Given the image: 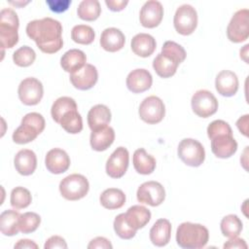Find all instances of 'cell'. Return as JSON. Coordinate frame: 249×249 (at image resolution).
Returning <instances> with one entry per match:
<instances>
[{"mask_svg": "<svg viewBox=\"0 0 249 249\" xmlns=\"http://www.w3.org/2000/svg\"><path fill=\"white\" fill-rule=\"evenodd\" d=\"M126 223L133 230L137 231L144 228L151 220V212L142 205H133L124 213Z\"/></svg>", "mask_w": 249, "mask_h": 249, "instance_id": "4316f807", "label": "cell"}, {"mask_svg": "<svg viewBox=\"0 0 249 249\" xmlns=\"http://www.w3.org/2000/svg\"><path fill=\"white\" fill-rule=\"evenodd\" d=\"M26 34L45 53H54L63 46L62 25L52 18H44L29 21Z\"/></svg>", "mask_w": 249, "mask_h": 249, "instance_id": "6da1fadb", "label": "cell"}, {"mask_svg": "<svg viewBox=\"0 0 249 249\" xmlns=\"http://www.w3.org/2000/svg\"><path fill=\"white\" fill-rule=\"evenodd\" d=\"M156 47L155 38L147 33H138L131 40L132 52L141 57L150 56L155 52Z\"/></svg>", "mask_w": 249, "mask_h": 249, "instance_id": "d4e9b609", "label": "cell"}, {"mask_svg": "<svg viewBox=\"0 0 249 249\" xmlns=\"http://www.w3.org/2000/svg\"><path fill=\"white\" fill-rule=\"evenodd\" d=\"M44 117L36 112L26 114L20 125L13 133V141L17 144H26L37 138V136L45 129Z\"/></svg>", "mask_w": 249, "mask_h": 249, "instance_id": "3957f363", "label": "cell"}, {"mask_svg": "<svg viewBox=\"0 0 249 249\" xmlns=\"http://www.w3.org/2000/svg\"><path fill=\"white\" fill-rule=\"evenodd\" d=\"M115 140V131L111 126H104L93 130L90 133V146L94 151L101 152L107 150Z\"/></svg>", "mask_w": 249, "mask_h": 249, "instance_id": "603a6c76", "label": "cell"}, {"mask_svg": "<svg viewBox=\"0 0 249 249\" xmlns=\"http://www.w3.org/2000/svg\"><path fill=\"white\" fill-rule=\"evenodd\" d=\"M248 47H249V45H245L244 46V48L242 49V50H240V57L246 62V63H248V59H247V53H248Z\"/></svg>", "mask_w": 249, "mask_h": 249, "instance_id": "f907efd6", "label": "cell"}, {"mask_svg": "<svg viewBox=\"0 0 249 249\" xmlns=\"http://www.w3.org/2000/svg\"><path fill=\"white\" fill-rule=\"evenodd\" d=\"M178 65L179 62L176 59L161 53H159L153 61V67L156 73L161 78L172 77L176 73Z\"/></svg>", "mask_w": 249, "mask_h": 249, "instance_id": "f1b7e54d", "label": "cell"}, {"mask_svg": "<svg viewBox=\"0 0 249 249\" xmlns=\"http://www.w3.org/2000/svg\"><path fill=\"white\" fill-rule=\"evenodd\" d=\"M14 247L15 248H30V249L34 248V249H37L38 245L30 239H20L15 244Z\"/></svg>", "mask_w": 249, "mask_h": 249, "instance_id": "681fc988", "label": "cell"}, {"mask_svg": "<svg viewBox=\"0 0 249 249\" xmlns=\"http://www.w3.org/2000/svg\"><path fill=\"white\" fill-rule=\"evenodd\" d=\"M163 7L160 2L156 0L147 1L141 8L139 19L142 26L146 28L157 27L162 19Z\"/></svg>", "mask_w": 249, "mask_h": 249, "instance_id": "5bb4252c", "label": "cell"}, {"mask_svg": "<svg viewBox=\"0 0 249 249\" xmlns=\"http://www.w3.org/2000/svg\"><path fill=\"white\" fill-rule=\"evenodd\" d=\"M87 56L85 53L78 49H71L64 53L60 58V65L65 72L75 73L83 68L87 63Z\"/></svg>", "mask_w": 249, "mask_h": 249, "instance_id": "7402d4cb", "label": "cell"}, {"mask_svg": "<svg viewBox=\"0 0 249 249\" xmlns=\"http://www.w3.org/2000/svg\"><path fill=\"white\" fill-rule=\"evenodd\" d=\"M215 88L218 93L223 96H233L238 89V78L236 74L231 70H222L216 76Z\"/></svg>", "mask_w": 249, "mask_h": 249, "instance_id": "d6986e66", "label": "cell"}, {"mask_svg": "<svg viewBox=\"0 0 249 249\" xmlns=\"http://www.w3.org/2000/svg\"><path fill=\"white\" fill-rule=\"evenodd\" d=\"M113 246L111 244V242L103 237V236H97L93 239L90 240V242L88 245L89 249H93V248H104V249H111Z\"/></svg>", "mask_w": 249, "mask_h": 249, "instance_id": "f6af8a7d", "label": "cell"}, {"mask_svg": "<svg viewBox=\"0 0 249 249\" xmlns=\"http://www.w3.org/2000/svg\"><path fill=\"white\" fill-rule=\"evenodd\" d=\"M45 164L51 173L61 174L69 168L70 158L64 150L54 148L47 153Z\"/></svg>", "mask_w": 249, "mask_h": 249, "instance_id": "ac0fdd59", "label": "cell"}, {"mask_svg": "<svg viewBox=\"0 0 249 249\" xmlns=\"http://www.w3.org/2000/svg\"><path fill=\"white\" fill-rule=\"evenodd\" d=\"M211 140V151L220 159L231 158L237 150V142L232 134H219L214 136Z\"/></svg>", "mask_w": 249, "mask_h": 249, "instance_id": "2e32d148", "label": "cell"}, {"mask_svg": "<svg viewBox=\"0 0 249 249\" xmlns=\"http://www.w3.org/2000/svg\"><path fill=\"white\" fill-rule=\"evenodd\" d=\"M209 239L208 230L200 225L185 222L176 231V242L184 249H199L204 247Z\"/></svg>", "mask_w": 249, "mask_h": 249, "instance_id": "7a4b0ae2", "label": "cell"}, {"mask_svg": "<svg viewBox=\"0 0 249 249\" xmlns=\"http://www.w3.org/2000/svg\"><path fill=\"white\" fill-rule=\"evenodd\" d=\"M128 160V151L124 147H118L107 160L106 173L115 179L123 177L127 170Z\"/></svg>", "mask_w": 249, "mask_h": 249, "instance_id": "4fadbf2b", "label": "cell"}, {"mask_svg": "<svg viewBox=\"0 0 249 249\" xmlns=\"http://www.w3.org/2000/svg\"><path fill=\"white\" fill-rule=\"evenodd\" d=\"M50 10L54 13H63L71 5V0H47Z\"/></svg>", "mask_w": 249, "mask_h": 249, "instance_id": "7bdbcfd3", "label": "cell"}, {"mask_svg": "<svg viewBox=\"0 0 249 249\" xmlns=\"http://www.w3.org/2000/svg\"><path fill=\"white\" fill-rule=\"evenodd\" d=\"M171 236V224L167 219H159L150 230V240L158 246H165Z\"/></svg>", "mask_w": 249, "mask_h": 249, "instance_id": "cb8c5ba5", "label": "cell"}, {"mask_svg": "<svg viewBox=\"0 0 249 249\" xmlns=\"http://www.w3.org/2000/svg\"><path fill=\"white\" fill-rule=\"evenodd\" d=\"M11 205L15 209H22L29 206L32 201L30 192L23 187H16L11 192Z\"/></svg>", "mask_w": 249, "mask_h": 249, "instance_id": "8d00e7d4", "label": "cell"}, {"mask_svg": "<svg viewBox=\"0 0 249 249\" xmlns=\"http://www.w3.org/2000/svg\"><path fill=\"white\" fill-rule=\"evenodd\" d=\"M18 93L19 100L24 105H36L41 101L43 97V85L36 78H25L20 82L18 89Z\"/></svg>", "mask_w": 249, "mask_h": 249, "instance_id": "8fae6325", "label": "cell"}, {"mask_svg": "<svg viewBox=\"0 0 249 249\" xmlns=\"http://www.w3.org/2000/svg\"><path fill=\"white\" fill-rule=\"evenodd\" d=\"M89 189L88 179L78 173L70 174L59 183V192L67 200H79L86 196Z\"/></svg>", "mask_w": 249, "mask_h": 249, "instance_id": "5b68a950", "label": "cell"}, {"mask_svg": "<svg viewBox=\"0 0 249 249\" xmlns=\"http://www.w3.org/2000/svg\"><path fill=\"white\" fill-rule=\"evenodd\" d=\"M75 109H78V107L76 101L73 98L69 96H61L53 103L51 108V114L53 121L59 124L60 119L66 112Z\"/></svg>", "mask_w": 249, "mask_h": 249, "instance_id": "836d02e7", "label": "cell"}, {"mask_svg": "<svg viewBox=\"0 0 249 249\" xmlns=\"http://www.w3.org/2000/svg\"><path fill=\"white\" fill-rule=\"evenodd\" d=\"M16 170L23 176L31 175L37 167V158L33 151L22 149L17 153L14 159Z\"/></svg>", "mask_w": 249, "mask_h": 249, "instance_id": "44dd1931", "label": "cell"}, {"mask_svg": "<svg viewBox=\"0 0 249 249\" xmlns=\"http://www.w3.org/2000/svg\"><path fill=\"white\" fill-rule=\"evenodd\" d=\"M136 196L139 202L155 207L163 202L165 198V191L160 183L157 181H148L140 185Z\"/></svg>", "mask_w": 249, "mask_h": 249, "instance_id": "7c38bea8", "label": "cell"}, {"mask_svg": "<svg viewBox=\"0 0 249 249\" xmlns=\"http://www.w3.org/2000/svg\"><path fill=\"white\" fill-rule=\"evenodd\" d=\"M248 9H241L234 13L227 27L228 39L232 43H241L249 37Z\"/></svg>", "mask_w": 249, "mask_h": 249, "instance_id": "ba28073f", "label": "cell"}, {"mask_svg": "<svg viewBox=\"0 0 249 249\" xmlns=\"http://www.w3.org/2000/svg\"><path fill=\"white\" fill-rule=\"evenodd\" d=\"M125 43V37L124 33L116 28V27H109L102 31L100 36V46L103 50L115 53L122 50Z\"/></svg>", "mask_w": 249, "mask_h": 249, "instance_id": "ffe728a7", "label": "cell"}, {"mask_svg": "<svg viewBox=\"0 0 249 249\" xmlns=\"http://www.w3.org/2000/svg\"><path fill=\"white\" fill-rule=\"evenodd\" d=\"M41 224V217L35 212H25L20 214L19 231L22 233H31L35 231Z\"/></svg>", "mask_w": 249, "mask_h": 249, "instance_id": "f35d334b", "label": "cell"}, {"mask_svg": "<svg viewBox=\"0 0 249 249\" xmlns=\"http://www.w3.org/2000/svg\"><path fill=\"white\" fill-rule=\"evenodd\" d=\"M138 113L143 122L149 124H155L162 121L165 115V107L160 97L151 95L141 102Z\"/></svg>", "mask_w": 249, "mask_h": 249, "instance_id": "9c48e42d", "label": "cell"}, {"mask_svg": "<svg viewBox=\"0 0 249 249\" xmlns=\"http://www.w3.org/2000/svg\"><path fill=\"white\" fill-rule=\"evenodd\" d=\"M20 214L13 209L5 210L0 215V231L4 235L13 236L19 231Z\"/></svg>", "mask_w": 249, "mask_h": 249, "instance_id": "f546056e", "label": "cell"}, {"mask_svg": "<svg viewBox=\"0 0 249 249\" xmlns=\"http://www.w3.org/2000/svg\"><path fill=\"white\" fill-rule=\"evenodd\" d=\"M220 228L223 235L231 238L237 236L241 232L243 224L241 220L238 218V216L234 214H230L222 219Z\"/></svg>", "mask_w": 249, "mask_h": 249, "instance_id": "e575fe53", "label": "cell"}, {"mask_svg": "<svg viewBox=\"0 0 249 249\" xmlns=\"http://www.w3.org/2000/svg\"><path fill=\"white\" fill-rule=\"evenodd\" d=\"M98 80V72L95 66L87 63L83 68L70 75V82L74 88L80 90L91 89Z\"/></svg>", "mask_w": 249, "mask_h": 249, "instance_id": "9a60e30c", "label": "cell"}, {"mask_svg": "<svg viewBox=\"0 0 249 249\" xmlns=\"http://www.w3.org/2000/svg\"><path fill=\"white\" fill-rule=\"evenodd\" d=\"M77 14L83 20H95L101 14L100 4L97 0H83L78 6Z\"/></svg>", "mask_w": 249, "mask_h": 249, "instance_id": "d6a6232c", "label": "cell"}, {"mask_svg": "<svg viewBox=\"0 0 249 249\" xmlns=\"http://www.w3.org/2000/svg\"><path fill=\"white\" fill-rule=\"evenodd\" d=\"M161 53H164V54H167V55L173 57L174 59H176L179 62V64L185 60L186 55H187L184 48L174 41L164 42V44L161 48Z\"/></svg>", "mask_w": 249, "mask_h": 249, "instance_id": "60d3db41", "label": "cell"}, {"mask_svg": "<svg viewBox=\"0 0 249 249\" xmlns=\"http://www.w3.org/2000/svg\"><path fill=\"white\" fill-rule=\"evenodd\" d=\"M132 162L136 172L143 175L153 173L157 164L155 158L149 155L143 148H139L134 152Z\"/></svg>", "mask_w": 249, "mask_h": 249, "instance_id": "83f0119b", "label": "cell"}, {"mask_svg": "<svg viewBox=\"0 0 249 249\" xmlns=\"http://www.w3.org/2000/svg\"><path fill=\"white\" fill-rule=\"evenodd\" d=\"M36 58L34 50L29 46H22L13 53L14 62L19 67L30 66Z\"/></svg>", "mask_w": 249, "mask_h": 249, "instance_id": "74e56055", "label": "cell"}, {"mask_svg": "<svg viewBox=\"0 0 249 249\" xmlns=\"http://www.w3.org/2000/svg\"><path fill=\"white\" fill-rule=\"evenodd\" d=\"M113 226L115 232L122 239H131L135 236L136 231L129 227V225L126 223L124 213H121L116 216Z\"/></svg>", "mask_w": 249, "mask_h": 249, "instance_id": "ab89813d", "label": "cell"}, {"mask_svg": "<svg viewBox=\"0 0 249 249\" xmlns=\"http://www.w3.org/2000/svg\"><path fill=\"white\" fill-rule=\"evenodd\" d=\"M45 249H53V248H67V243L65 239L59 235H53L47 239L44 245Z\"/></svg>", "mask_w": 249, "mask_h": 249, "instance_id": "ee69618b", "label": "cell"}, {"mask_svg": "<svg viewBox=\"0 0 249 249\" xmlns=\"http://www.w3.org/2000/svg\"><path fill=\"white\" fill-rule=\"evenodd\" d=\"M224 133L232 134V130L230 124L223 120H215L207 126V135L209 139L213 138L216 135Z\"/></svg>", "mask_w": 249, "mask_h": 249, "instance_id": "b9f144b4", "label": "cell"}, {"mask_svg": "<svg viewBox=\"0 0 249 249\" xmlns=\"http://www.w3.org/2000/svg\"><path fill=\"white\" fill-rule=\"evenodd\" d=\"M179 159L187 165L197 167L205 159V151L202 144L193 138L181 140L177 149Z\"/></svg>", "mask_w": 249, "mask_h": 249, "instance_id": "8992f818", "label": "cell"}, {"mask_svg": "<svg viewBox=\"0 0 249 249\" xmlns=\"http://www.w3.org/2000/svg\"><path fill=\"white\" fill-rule=\"evenodd\" d=\"M61 127L68 133L77 134L83 129V119L78 109L66 112L59 121Z\"/></svg>", "mask_w": 249, "mask_h": 249, "instance_id": "1f68e13d", "label": "cell"}, {"mask_svg": "<svg viewBox=\"0 0 249 249\" xmlns=\"http://www.w3.org/2000/svg\"><path fill=\"white\" fill-rule=\"evenodd\" d=\"M19 20L17 13L10 9L5 8L0 13V41L2 50L11 49L18 42V29Z\"/></svg>", "mask_w": 249, "mask_h": 249, "instance_id": "277c9868", "label": "cell"}, {"mask_svg": "<svg viewBox=\"0 0 249 249\" xmlns=\"http://www.w3.org/2000/svg\"><path fill=\"white\" fill-rule=\"evenodd\" d=\"M247 244L245 242L244 239L239 238L237 236L234 237H231L225 244H224V248L228 249V248H238V249H247Z\"/></svg>", "mask_w": 249, "mask_h": 249, "instance_id": "bcb514c9", "label": "cell"}, {"mask_svg": "<svg viewBox=\"0 0 249 249\" xmlns=\"http://www.w3.org/2000/svg\"><path fill=\"white\" fill-rule=\"evenodd\" d=\"M248 123H249V115H244L240 117L236 122V126L239 131L246 137H248Z\"/></svg>", "mask_w": 249, "mask_h": 249, "instance_id": "c3c4849f", "label": "cell"}, {"mask_svg": "<svg viewBox=\"0 0 249 249\" xmlns=\"http://www.w3.org/2000/svg\"><path fill=\"white\" fill-rule=\"evenodd\" d=\"M153 84L151 73L143 68L134 69L126 77V87L133 93H141L148 90Z\"/></svg>", "mask_w": 249, "mask_h": 249, "instance_id": "e0dca14e", "label": "cell"}, {"mask_svg": "<svg viewBox=\"0 0 249 249\" xmlns=\"http://www.w3.org/2000/svg\"><path fill=\"white\" fill-rule=\"evenodd\" d=\"M111 121V111L103 104H97L88 113V124L91 131L106 126Z\"/></svg>", "mask_w": 249, "mask_h": 249, "instance_id": "484cf974", "label": "cell"}, {"mask_svg": "<svg viewBox=\"0 0 249 249\" xmlns=\"http://www.w3.org/2000/svg\"><path fill=\"white\" fill-rule=\"evenodd\" d=\"M192 109L200 118H208L218 110V100L214 94L207 89L196 91L191 100Z\"/></svg>", "mask_w": 249, "mask_h": 249, "instance_id": "30bf717a", "label": "cell"}, {"mask_svg": "<svg viewBox=\"0 0 249 249\" xmlns=\"http://www.w3.org/2000/svg\"><path fill=\"white\" fill-rule=\"evenodd\" d=\"M173 24L179 34L185 36L192 34L197 25V13L196 9L189 4L181 5L175 12Z\"/></svg>", "mask_w": 249, "mask_h": 249, "instance_id": "52a82bcc", "label": "cell"}, {"mask_svg": "<svg viewBox=\"0 0 249 249\" xmlns=\"http://www.w3.org/2000/svg\"><path fill=\"white\" fill-rule=\"evenodd\" d=\"M101 205L109 210L119 209L125 202L124 193L117 188H109L102 192L99 197Z\"/></svg>", "mask_w": 249, "mask_h": 249, "instance_id": "4dcf8cb0", "label": "cell"}, {"mask_svg": "<svg viewBox=\"0 0 249 249\" xmlns=\"http://www.w3.org/2000/svg\"><path fill=\"white\" fill-rule=\"evenodd\" d=\"M95 33L89 25L78 24L71 30V38L75 43L82 45H89L93 42Z\"/></svg>", "mask_w": 249, "mask_h": 249, "instance_id": "d590c367", "label": "cell"}, {"mask_svg": "<svg viewBox=\"0 0 249 249\" xmlns=\"http://www.w3.org/2000/svg\"><path fill=\"white\" fill-rule=\"evenodd\" d=\"M107 7L113 12L123 11L128 4L127 0H105Z\"/></svg>", "mask_w": 249, "mask_h": 249, "instance_id": "7dc6e473", "label": "cell"}]
</instances>
